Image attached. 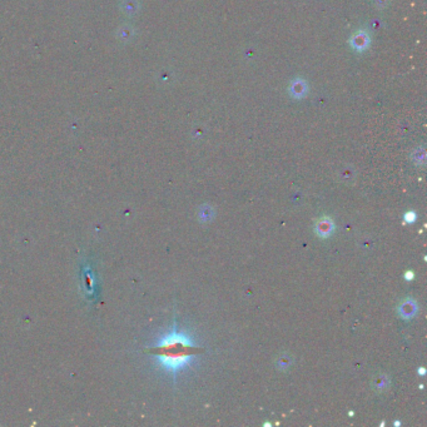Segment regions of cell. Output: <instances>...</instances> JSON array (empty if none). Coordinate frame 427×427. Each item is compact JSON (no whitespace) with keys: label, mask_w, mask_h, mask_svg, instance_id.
<instances>
[{"label":"cell","mask_w":427,"mask_h":427,"mask_svg":"<svg viewBox=\"0 0 427 427\" xmlns=\"http://www.w3.org/2000/svg\"><path fill=\"white\" fill-rule=\"evenodd\" d=\"M151 353L166 372L176 376L193 363L194 358L202 353V348L194 343L188 333L173 327L157 341Z\"/></svg>","instance_id":"6da1fadb"},{"label":"cell","mask_w":427,"mask_h":427,"mask_svg":"<svg viewBox=\"0 0 427 427\" xmlns=\"http://www.w3.org/2000/svg\"><path fill=\"white\" fill-rule=\"evenodd\" d=\"M335 231V222L330 217H321L315 226V232L320 238H328Z\"/></svg>","instance_id":"7a4b0ae2"},{"label":"cell","mask_w":427,"mask_h":427,"mask_svg":"<svg viewBox=\"0 0 427 427\" xmlns=\"http://www.w3.org/2000/svg\"><path fill=\"white\" fill-rule=\"evenodd\" d=\"M417 310H418L417 303H416L413 300H411V298L405 300L400 306H398V313H400L401 318H403V320H410V318H413V316L416 315Z\"/></svg>","instance_id":"3957f363"},{"label":"cell","mask_w":427,"mask_h":427,"mask_svg":"<svg viewBox=\"0 0 427 427\" xmlns=\"http://www.w3.org/2000/svg\"><path fill=\"white\" fill-rule=\"evenodd\" d=\"M351 44L356 48V49H365L368 45V37L366 34H356L355 38L352 39Z\"/></svg>","instance_id":"277c9868"},{"label":"cell","mask_w":427,"mask_h":427,"mask_svg":"<svg viewBox=\"0 0 427 427\" xmlns=\"http://www.w3.org/2000/svg\"><path fill=\"white\" fill-rule=\"evenodd\" d=\"M291 93L295 98H302L306 94V84L300 80H296L291 87Z\"/></svg>","instance_id":"5b68a950"},{"label":"cell","mask_w":427,"mask_h":427,"mask_svg":"<svg viewBox=\"0 0 427 427\" xmlns=\"http://www.w3.org/2000/svg\"><path fill=\"white\" fill-rule=\"evenodd\" d=\"M373 387L377 391H383L388 388V376H378L373 381Z\"/></svg>","instance_id":"8992f818"},{"label":"cell","mask_w":427,"mask_h":427,"mask_svg":"<svg viewBox=\"0 0 427 427\" xmlns=\"http://www.w3.org/2000/svg\"><path fill=\"white\" fill-rule=\"evenodd\" d=\"M198 216H199V219H201V221H203V222L209 221V219L213 217V209H212L209 206L201 207Z\"/></svg>","instance_id":"52a82bcc"},{"label":"cell","mask_w":427,"mask_h":427,"mask_svg":"<svg viewBox=\"0 0 427 427\" xmlns=\"http://www.w3.org/2000/svg\"><path fill=\"white\" fill-rule=\"evenodd\" d=\"M291 362H292V360H291L290 356L283 355L278 358L277 365H278V368H288V366L291 365Z\"/></svg>","instance_id":"ba28073f"},{"label":"cell","mask_w":427,"mask_h":427,"mask_svg":"<svg viewBox=\"0 0 427 427\" xmlns=\"http://www.w3.org/2000/svg\"><path fill=\"white\" fill-rule=\"evenodd\" d=\"M417 219V214L415 211H408L407 213H405V222L406 223H413V222Z\"/></svg>","instance_id":"9c48e42d"},{"label":"cell","mask_w":427,"mask_h":427,"mask_svg":"<svg viewBox=\"0 0 427 427\" xmlns=\"http://www.w3.org/2000/svg\"><path fill=\"white\" fill-rule=\"evenodd\" d=\"M413 277H415V273H413L412 271H407L405 273V278L407 279V281H411V279H413Z\"/></svg>","instance_id":"30bf717a"},{"label":"cell","mask_w":427,"mask_h":427,"mask_svg":"<svg viewBox=\"0 0 427 427\" xmlns=\"http://www.w3.org/2000/svg\"><path fill=\"white\" fill-rule=\"evenodd\" d=\"M418 373H420V375H425V368H420V370H418Z\"/></svg>","instance_id":"8fae6325"}]
</instances>
